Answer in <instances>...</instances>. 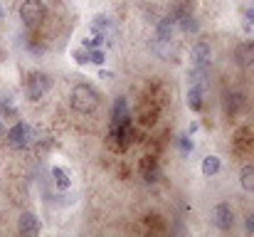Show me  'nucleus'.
I'll return each mask as SVG.
<instances>
[{"instance_id": "6", "label": "nucleus", "mask_w": 254, "mask_h": 237, "mask_svg": "<svg viewBox=\"0 0 254 237\" xmlns=\"http://www.w3.org/2000/svg\"><path fill=\"white\" fill-rule=\"evenodd\" d=\"M126 124H131L128 101H126V96H116V101L111 106V129H119V126H126Z\"/></svg>"}, {"instance_id": "20", "label": "nucleus", "mask_w": 254, "mask_h": 237, "mask_svg": "<svg viewBox=\"0 0 254 237\" xmlns=\"http://www.w3.org/2000/svg\"><path fill=\"white\" fill-rule=\"evenodd\" d=\"M178 20H180V27H183L185 32H190V30H197V22H195V17H192L190 12H183Z\"/></svg>"}, {"instance_id": "9", "label": "nucleus", "mask_w": 254, "mask_h": 237, "mask_svg": "<svg viewBox=\"0 0 254 237\" xmlns=\"http://www.w3.org/2000/svg\"><path fill=\"white\" fill-rule=\"evenodd\" d=\"M212 223H215V228H220V230H230V228L235 225L232 208H230L227 203H220V205H215V208H212Z\"/></svg>"}, {"instance_id": "24", "label": "nucleus", "mask_w": 254, "mask_h": 237, "mask_svg": "<svg viewBox=\"0 0 254 237\" xmlns=\"http://www.w3.org/2000/svg\"><path fill=\"white\" fill-rule=\"evenodd\" d=\"M245 228H247V233H254V213L245 215Z\"/></svg>"}, {"instance_id": "8", "label": "nucleus", "mask_w": 254, "mask_h": 237, "mask_svg": "<svg viewBox=\"0 0 254 237\" xmlns=\"http://www.w3.org/2000/svg\"><path fill=\"white\" fill-rule=\"evenodd\" d=\"M210 57H212V50L205 40L195 42V47L190 50V67H210Z\"/></svg>"}, {"instance_id": "3", "label": "nucleus", "mask_w": 254, "mask_h": 237, "mask_svg": "<svg viewBox=\"0 0 254 237\" xmlns=\"http://www.w3.org/2000/svg\"><path fill=\"white\" fill-rule=\"evenodd\" d=\"M47 17V7L42 0H22L20 5V20L25 22V27H40Z\"/></svg>"}, {"instance_id": "15", "label": "nucleus", "mask_w": 254, "mask_h": 237, "mask_svg": "<svg viewBox=\"0 0 254 237\" xmlns=\"http://www.w3.org/2000/svg\"><path fill=\"white\" fill-rule=\"evenodd\" d=\"M52 183L60 188V190H69L72 188V178L67 175V170L64 168H60V165H55L52 168Z\"/></svg>"}, {"instance_id": "4", "label": "nucleus", "mask_w": 254, "mask_h": 237, "mask_svg": "<svg viewBox=\"0 0 254 237\" xmlns=\"http://www.w3.org/2000/svg\"><path fill=\"white\" fill-rule=\"evenodd\" d=\"M35 134H32V126L27 124V121H17L10 131H7V146L10 149H27V146H32V139Z\"/></svg>"}, {"instance_id": "1", "label": "nucleus", "mask_w": 254, "mask_h": 237, "mask_svg": "<svg viewBox=\"0 0 254 237\" xmlns=\"http://www.w3.org/2000/svg\"><path fill=\"white\" fill-rule=\"evenodd\" d=\"M69 104H72V109L77 111V114H94L96 109H99V94H96V89H91L89 84L84 81H79V84H74L72 86V91H69Z\"/></svg>"}, {"instance_id": "21", "label": "nucleus", "mask_w": 254, "mask_h": 237, "mask_svg": "<svg viewBox=\"0 0 254 237\" xmlns=\"http://www.w3.org/2000/svg\"><path fill=\"white\" fill-rule=\"evenodd\" d=\"M104 60H106L104 50H99V47L89 50V62H94V65H104Z\"/></svg>"}, {"instance_id": "14", "label": "nucleus", "mask_w": 254, "mask_h": 237, "mask_svg": "<svg viewBox=\"0 0 254 237\" xmlns=\"http://www.w3.org/2000/svg\"><path fill=\"white\" fill-rule=\"evenodd\" d=\"M205 91H207V86H202V84H190V86H188V106L197 111V109L202 106Z\"/></svg>"}, {"instance_id": "25", "label": "nucleus", "mask_w": 254, "mask_h": 237, "mask_svg": "<svg viewBox=\"0 0 254 237\" xmlns=\"http://www.w3.org/2000/svg\"><path fill=\"white\" fill-rule=\"evenodd\" d=\"M5 134V126H2V116H0V136Z\"/></svg>"}, {"instance_id": "2", "label": "nucleus", "mask_w": 254, "mask_h": 237, "mask_svg": "<svg viewBox=\"0 0 254 237\" xmlns=\"http://www.w3.org/2000/svg\"><path fill=\"white\" fill-rule=\"evenodd\" d=\"M50 89H52V77L45 72H30L25 79V94L30 101H40Z\"/></svg>"}, {"instance_id": "16", "label": "nucleus", "mask_w": 254, "mask_h": 237, "mask_svg": "<svg viewBox=\"0 0 254 237\" xmlns=\"http://www.w3.org/2000/svg\"><path fill=\"white\" fill-rule=\"evenodd\" d=\"M141 170H143V180H146V183H156V180H158V175H161L158 163H156L151 156L143 160V168H141Z\"/></svg>"}, {"instance_id": "10", "label": "nucleus", "mask_w": 254, "mask_h": 237, "mask_svg": "<svg viewBox=\"0 0 254 237\" xmlns=\"http://www.w3.org/2000/svg\"><path fill=\"white\" fill-rule=\"evenodd\" d=\"M245 104H247V99H245V94H242V91H225V96H222L225 114H230V116L240 114V111L245 109Z\"/></svg>"}, {"instance_id": "26", "label": "nucleus", "mask_w": 254, "mask_h": 237, "mask_svg": "<svg viewBox=\"0 0 254 237\" xmlns=\"http://www.w3.org/2000/svg\"><path fill=\"white\" fill-rule=\"evenodd\" d=\"M0 20H2V5H0Z\"/></svg>"}, {"instance_id": "11", "label": "nucleus", "mask_w": 254, "mask_h": 237, "mask_svg": "<svg viewBox=\"0 0 254 237\" xmlns=\"http://www.w3.org/2000/svg\"><path fill=\"white\" fill-rule=\"evenodd\" d=\"M173 27H175V17L173 15L161 17L158 25H156V42H170L173 40Z\"/></svg>"}, {"instance_id": "5", "label": "nucleus", "mask_w": 254, "mask_h": 237, "mask_svg": "<svg viewBox=\"0 0 254 237\" xmlns=\"http://www.w3.org/2000/svg\"><path fill=\"white\" fill-rule=\"evenodd\" d=\"M89 30H91V35H101L104 42H114V37H116V22H114V17L106 15V12L94 15Z\"/></svg>"}, {"instance_id": "17", "label": "nucleus", "mask_w": 254, "mask_h": 237, "mask_svg": "<svg viewBox=\"0 0 254 237\" xmlns=\"http://www.w3.org/2000/svg\"><path fill=\"white\" fill-rule=\"evenodd\" d=\"M207 77H210V67H192L188 72V84H202V86H207Z\"/></svg>"}, {"instance_id": "19", "label": "nucleus", "mask_w": 254, "mask_h": 237, "mask_svg": "<svg viewBox=\"0 0 254 237\" xmlns=\"http://www.w3.org/2000/svg\"><path fill=\"white\" fill-rule=\"evenodd\" d=\"M200 170H202V175H215L217 170H220V158L217 156H207L205 160H202V165H200Z\"/></svg>"}, {"instance_id": "18", "label": "nucleus", "mask_w": 254, "mask_h": 237, "mask_svg": "<svg viewBox=\"0 0 254 237\" xmlns=\"http://www.w3.org/2000/svg\"><path fill=\"white\" fill-rule=\"evenodd\" d=\"M240 183H242V188H245L247 193H254V163H250V165L242 168V173H240Z\"/></svg>"}, {"instance_id": "13", "label": "nucleus", "mask_w": 254, "mask_h": 237, "mask_svg": "<svg viewBox=\"0 0 254 237\" xmlns=\"http://www.w3.org/2000/svg\"><path fill=\"white\" fill-rule=\"evenodd\" d=\"M2 190H5V195H7L12 203H17V205L27 200V188H25L17 178H12V188H10L7 183H2Z\"/></svg>"}, {"instance_id": "7", "label": "nucleus", "mask_w": 254, "mask_h": 237, "mask_svg": "<svg viewBox=\"0 0 254 237\" xmlns=\"http://www.w3.org/2000/svg\"><path fill=\"white\" fill-rule=\"evenodd\" d=\"M40 230H42V225H40V218L35 215V213H22L20 215V220H17V233L22 237H35L40 235Z\"/></svg>"}, {"instance_id": "12", "label": "nucleus", "mask_w": 254, "mask_h": 237, "mask_svg": "<svg viewBox=\"0 0 254 237\" xmlns=\"http://www.w3.org/2000/svg\"><path fill=\"white\" fill-rule=\"evenodd\" d=\"M235 62H237L240 67H250V65H254V42H242V45H237V50H235Z\"/></svg>"}, {"instance_id": "22", "label": "nucleus", "mask_w": 254, "mask_h": 237, "mask_svg": "<svg viewBox=\"0 0 254 237\" xmlns=\"http://www.w3.org/2000/svg\"><path fill=\"white\" fill-rule=\"evenodd\" d=\"M178 146H180L183 156H190V154H192V141H190L188 136H178Z\"/></svg>"}, {"instance_id": "23", "label": "nucleus", "mask_w": 254, "mask_h": 237, "mask_svg": "<svg viewBox=\"0 0 254 237\" xmlns=\"http://www.w3.org/2000/svg\"><path fill=\"white\" fill-rule=\"evenodd\" d=\"M72 57L77 60V65H86V62H89V50H86V47H79V50L72 52Z\"/></svg>"}]
</instances>
